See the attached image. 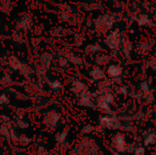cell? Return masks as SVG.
Instances as JSON below:
<instances>
[{"mask_svg": "<svg viewBox=\"0 0 156 155\" xmlns=\"http://www.w3.org/2000/svg\"><path fill=\"white\" fill-rule=\"evenodd\" d=\"M12 39H13L14 42L19 43V44H21V43L24 42V37H23L22 34L19 33V32H15L13 34V36H12Z\"/></svg>", "mask_w": 156, "mask_h": 155, "instance_id": "cell-39", "label": "cell"}, {"mask_svg": "<svg viewBox=\"0 0 156 155\" xmlns=\"http://www.w3.org/2000/svg\"><path fill=\"white\" fill-rule=\"evenodd\" d=\"M84 155H101V149L97 141L90 136L82 137L77 143Z\"/></svg>", "mask_w": 156, "mask_h": 155, "instance_id": "cell-2", "label": "cell"}, {"mask_svg": "<svg viewBox=\"0 0 156 155\" xmlns=\"http://www.w3.org/2000/svg\"><path fill=\"white\" fill-rule=\"evenodd\" d=\"M61 118V113L58 111L48 110L43 114L41 122L43 126H45V128L48 131H55L59 126Z\"/></svg>", "mask_w": 156, "mask_h": 155, "instance_id": "cell-1", "label": "cell"}, {"mask_svg": "<svg viewBox=\"0 0 156 155\" xmlns=\"http://www.w3.org/2000/svg\"><path fill=\"white\" fill-rule=\"evenodd\" d=\"M23 63L24 62H22L20 58L16 55H11L7 58V65L13 71H20V69H22Z\"/></svg>", "mask_w": 156, "mask_h": 155, "instance_id": "cell-17", "label": "cell"}, {"mask_svg": "<svg viewBox=\"0 0 156 155\" xmlns=\"http://www.w3.org/2000/svg\"><path fill=\"white\" fill-rule=\"evenodd\" d=\"M56 64H57V67L59 69H62V70H66V69H69V66H70L69 61L65 57H63L62 55H60V56L58 57L57 63Z\"/></svg>", "mask_w": 156, "mask_h": 155, "instance_id": "cell-25", "label": "cell"}, {"mask_svg": "<svg viewBox=\"0 0 156 155\" xmlns=\"http://www.w3.org/2000/svg\"><path fill=\"white\" fill-rule=\"evenodd\" d=\"M117 92L125 97L129 94V88L126 85H120L119 88L117 89Z\"/></svg>", "mask_w": 156, "mask_h": 155, "instance_id": "cell-40", "label": "cell"}, {"mask_svg": "<svg viewBox=\"0 0 156 155\" xmlns=\"http://www.w3.org/2000/svg\"><path fill=\"white\" fill-rule=\"evenodd\" d=\"M156 101V95L154 94V90H151L149 92L144 94L143 96V102H144L146 105H152Z\"/></svg>", "mask_w": 156, "mask_h": 155, "instance_id": "cell-26", "label": "cell"}, {"mask_svg": "<svg viewBox=\"0 0 156 155\" xmlns=\"http://www.w3.org/2000/svg\"><path fill=\"white\" fill-rule=\"evenodd\" d=\"M32 20L29 16H25L17 23V29L18 30H28L31 27Z\"/></svg>", "mask_w": 156, "mask_h": 155, "instance_id": "cell-21", "label": "cell"}, {"mask_svg": "<svg viewBox=\"0 0 156 155\" xmlns=\"http://www.w3.org/2000/svg\"><path fill=\"white\" fill-rule=\"evenodd\" d=\"M111 147L114 152L121 154L127 153L129 143L127 142V137L122 132H118L111 137Z\"/></svg>", "mask_w": 156, "mask_h": 155, "instance_id": "cell-3", "label": "cell"}, {"mask_svg": "<svg viewBox=\"0 0 156 155\" xmlns=\"http://www.w3.org/2000/svg\"><path fill=\"white\" fill-rule=\"evenodd\" d=\"M121 34L119 33V29H116L115 31L109 34L105 39V44L111 48L112 51H117L121 47Z\"/></svg>", "mask_w": 156, "mask_h": 155, "instance_id": "cell-8", "label": "cell"}, {"mask_svg": "<svg viewBox=\"0 0 156 155\" xmlns=\"http://www.w3.org/2000/svg\"><path fill=\"white\" fill-rule=\"evenodd\" d=\"M61 55H62L63 57H65V58L69 61L70 64H72V65H74V66H76V67H80V66H82L83 63H84L83 58H82L81 57L76 55V54H75L72 50H70V49H65V50L62 52Z\"/></svg>", "mask_w": 156, "mask_h": 155, "instance_id": "cell-14", "label": "cell"}, {"mask_svg": "<svg viewBox=\"0 0 156 155\" xmlns=\"http://www.w3.org/2000/svg\"><path fill=\"white\" fill-rule=\"evenodd\" d=\"M24 112L22 111H16L15 112V118L16 120H21V119H24Z\"/></svg>", "mask_w": 156, "mask_h": 155, "instance_id": "cell-47", "label": "cell"}, {"mask_svg": "<svg viewBox=\"0 0 156 155\" xmlns=\"http://www.w3.org/2000/svg\"><path fill=\"white\" fill-rule=\"evenodd\" d=\"M133 153V155H146V149L143 144L137 143Z\"/></svg>", "mask_w": 156, "mask_h": 155, "instance_id": "cell-35", "label": "cell"}, {"mask_svg": "<svg viewBox=\"0 0 156 155\" xmlns=\"http://www.w3.org/2000/svg\"><path fill=\"white\" fill-rule=\"evenodd\" d=\"M101 96H103L104 100H105L111 106H112V105H114V104L116 103L117 99H116V95L114 94L113 91L105 93V94H103V95H101Z\"/></svg>", "mask_w": 156, "mask_h": 155, "instance_id": "cell-29", "label": "cell"}, {"mask_svg": "<svg viewBox=\"0 0 156 155\" xmlns=\"http://www.w3.org/2000/svg\"><path fill=\"white\" fill-rule=\"evenodd\" d=\"M142 141L144 147H155L156 146V130L149 129L143 133Z\"/></svg>", "mask_w": 156, "mask_h": 155, "instance_id": "cell-11", "label": "cell"}, {"mask_svg": "<svg viewBox=\"0 0 156 155\" xmlns=\"http://www.w3.org/2000/svg\"><path fill=\"white\" fill-rule=\"evenodd\" d=\"M113 18L110 15H103L99 20L96 21L97 29L100 31H106L110 29L113 25Z\"/></svg>", "mask_w": 156, "mask_h": 155, "instance_id": "cell-13", "label": "cell"}, {"mask_svg": "<svg viewBox=\"0 0 156 155\" xmlns=\"http://www.w3.org/2000/svg\"><path fill=\"white\" fill-rule=\"evenodd\" d=\"M26 95L29 97H40L43 94V86L42 83L37 81H27L24 87Z\"/></svg>", "mask_w": 156, "mask_h": 155, "instance_id": "cell-6", "label": "cell"}, {"mask_svg": "<svg viewBox=\"0 0 156 155\" xmlns=\"http://www.w3.org/2000/svg\"><path fill=\"white\" fill-rule=\"evenodd\" d=\"M40 43H41V38H40V37H34V38L31 39V44H32V46L35 47V48L37 47Z\"/></svg>", "mask_w": 156, "mask_h": 155, "instance_id": "cell-46", "label": "cell"}, {"mask_svg": "<svg viewBox=\"0 0 156 155\" xmlns=\"http://www.w3.org/2000/svg\"><path fill=\"white\" fill-rule=\"evenodd\" d=\"M150 155H155V154H154V153H151V154H150Z\"/></svg>", "mask_w": 156, "mask_h": 155, "instance_id": "cell-51", "label": "cell"}, {"mask_svg": "<svg viewBox=\"0 0 156 155\" xmlns=\"http://www.w3.org/2000/svg\"><path fill=\"white\" fill-rule=\"evenodd\" d=\"M10 132L11 129H9L8 127L0 125V137H2L3 139L6 141H10Z\"/></svg>", "mask_w": 156, "mask_h": 155, "instance_id": "cell-31", "label": "cell"}, {"mask_svg": "<svg viewBox=\"0 0 156 155\" xmlns=\"http://www.w3.org/2000/svg\"><path fill=\"white\" fill-rule=\"evenodd\" d=\"M10 103V99L6 93L0 94V106H7Z\"/></svg>", "mask_w": 156, "mask_h": 155, "instance_id": "cell-38", "label": "cell"}, {"mask_svg": "<svg viewBox=\"0 0 156 155\" xmlns=\"http://www.w3.org/2000/svg\"><path fill=\"white\" fill-rule=\"evenodd\" d=\"M153 114L156 117V104L154 106V109H153Z\"/></svg>", "mask_w": 156, "mask_h": 155, "instance_id": "cell-48", "label": "cell"}, {"mask_svg": "<svg viewBox=\"0 0 156 155\" xmlns=\"http://www.w3.org/2000/svg\"><path fill=\"white\" fill-rule=\"evenodd\" d=\"M15 123H16V126L21 130H25V129H27L29 127V123L25 120V119H21V120H16L15 121Z\"/></svg>", "mask_w": 156, "mask_h": 155, "instance_id": "cell-37", "label": "cell"}, {"mask_svg": "<svg viewBox=\"0 0 156 155\" xmlns=\"http://www.w3.org/2000/svg\"><path fill=\"white\" fill-rule=\"evenodd\" d=\"M99 125L101 126L105 130L119 131L122 129V119L115 114L102 115L99 119Z\"/></svg>", "mask_w": 156, "mask_h": 155, "instance_id": "cell-4", "label": "cell"}, {"mask_svg": "<svg viewBox=\"0 0 156 155\" xmlns=\"http://www.w3.org/2000/svg\"><path fill=\"white\" fill-rule=\"evenodd\" d=\"M102 50V48L99 44H90L85 48V53L87 55H95L100 53Z\"/></svg>", "mask_w": 156, "mask_h": 155, "instance_id": "cell-23", "label": "cell"}, {"mask_svg": "<svg viewBox=\"0 0 156 155\" xmlns=\"http://www.w3.org/2000/svg\"><path fill=\"white\" fill-rule=\"evenodd\" d=\"M0 124L8 127L9 129L13 128V122L10 119V117H8L5 114H1L0 115Z\"/></svg>", "mask_w": 156, "mask_h": 155, "instance_id": "cell-30", "label": "cell"}, {"mask_svg": "<svg viewBox=\"0 0 156 155\" xmlns=\"http://www.w3.org/2000/svg\"><path fill=\"white\" fill-rule=\"evenodd\" d=\"M18 135L19 133H17V132L14 128H12L10 132V142L13 146H18Z\"/></svg>", "mask_w": 156, "mask_h": 155, "instance_id": "cell-33", "label": "cell"}, {"mask_svg": "<svg viewBox=\"0 0 156 155\" xmlns=\"http://www.w3.org/2000/svg\"><path fill=\"white\" fill-rule=\"evenodd\" d=\"M32 143V139L30 137H28L26 134H19L18 135V146L21 147H27L31 144Z\"/></svg>", "mask_w": 156, "mask_h": 155, "instance_id": "cell-27", "label": "cell"}, {"mask_svg": "<svg viewBox=\"0 0 156 155\" xmlns=\"http://www.w3.org/2000/svg\"><path fill=\"white\" fill-rule=\"evenodd\" d=\"M16 82L12 79L11 74L5 73L3 76L0 77V85H2L5 88H10L13 85H15Z\"/></svg>", "mask_w": 156, "mask_h": 155, "instance_id": "cell-22", "label": "cell"}, {"mask_svg": "<svg viewBox=\"0 0 156 155\" xmlns=\"http://www.w3.org/2000/svg\"><path fill=\"white\" fill-rule=\"evenodd\" d=\"M69 134V127L63 128L60 132H58L55 134V141L56 143H62L66 141H68V137Z\"/></svg>", "mask_w": 156, "mask_h": 155, "instance_id": "cell-20", "label": "cell"}, {"mask_svg": "<svg viewBox=\"0 0 156 155\" xmlns=\"http://www.w3.org/2000/svg\"><path fill=\"white\" fill-rule=\"evenodd\" d=\"M95 105H96V108H97L101 113H103V115L114 114L112 106L104 100L103 96H101V95L96 97V99H95Z\"/></svg>", "mask_w": 156, "mask_h": 155, "instance_id": "cell-10", "label": "cell"}, {"mask_svg": "<svg viewBox=\"0 0 156 155\" xmlns=\"http://www.w3.org/2000/svg\"><path fill=\"white\" fill-rule=\"evenodd\" d=\"M149 67H150L154 71H155L156 72V56L153 57V58H151V60H150V62H149Z\"/></svg>", "mask_w": 156, "mask_h": 155, "instance_id": "cell-44", "label": "cell"}, {"mask_svg": "<svg viewBox=\"0 0 156 155\" xmlns=\"http://www.w3.org/2000/svg\"><path fill=\"white\" fill-rule=\"evenodd\" d=\"M52 63H53V56H52V54H50L48 52H43L39 56V65L46 71H48L51 69Z\"/></svg>", "mask_w": 156, "mask_h": 155, "instance_id": "cell-15", "label": "cell"}, {"mask_svg": "<svg viewBox=\"0 0 156 155\" xmlns=\"http://www.w3.org/2000/svg\"><path fill=\"white\" fill-rule=\"evenodd\" d=\"M138 23L140 26H145V25H150L151 22L148 19V17L146 16H141L140 18L138 19Z\"/></svg>", "mask_w": 156, "mask_h": 155, "instance_id": "cell-41", "label": "cell"}, {"mask_svg": "<svg viewBox=\"0 0 156 155\" xmlns=\"http://www.w3.org/2000/svg\"><path fill=\"white\" fill-rule=\"evenodd\" d=\"M19 72L24 77V79H27V81H30L33 79V77L36 75L35 69L33 67H31L30 65L27 64V63H23L22 69H20Z\"/></svg>", "mask_w": 156, "mask_h": 155, "instance_id": "cell-18", "label": "cell"}, {"mask_svg": "<svg viewBox=\"0 0 156 155\" xmlns=\"http://www.w3.org/2000/svg\"><path fill=\"white\" fill-rule=\"evenodd\" d=\"M151 83L152 82H149V81H146V80H144L140 83V86H139V90L143 93V96L144 94H146L147 92H149L152 89H151Z\"/></svg>", "mask_w": 156, "mask_h": 155, "instance_id": "cell-32", "label": "cell"}, {"mask_svg": "<svg viewBox=\"0 0 156 155\" xmlns=\"http://www.w3.org/2000/svg\"><path fill=\"white\" fill-rule=\"evenodd\" d=\"M62 34H63V30L60 27H57L52 30V35L54 37H59V36H62Z\"/></svg>", "mask_w": 156, "mask_h": 155, "instance_id": "cell-43", "label": "cell"}, {"mask_svg": "<svg viewBox=\"0 0 156 155\" xmlns=\"http://www.w3.org/2000/svg\"><path fill=\"white\" fill-rule=\"evenodd\" d=\"M95 129H96V126L87 123V124L83 125L82 128L80 129V134L82 135V137L90 136V135L95 133Z\"/></svg>", "mask_w": 156, "mask_h": 155, "instance_id": "cell-24", "label": "cell"}, {"mask_svg": "<svg viewBox=\"0 0 156 155\" xmlns=\"http://www.w3.org/2000/svg\"><path fill=\"white\" fill-rule=\"evenodd\" d=\"M112 155H122V154H121V153H117V152H114V151H112Z\"/></svg>", "mask_w": 156, "mask_h": 155, "instance_id": "cell-49", "label": "cell"}, {"mask_svg": "<svg viewBox=\"0 0 156 155\" xmlns=\"http://www.w3.org/2000/svg\"><path fill=\"white\" fill-rule=\"evenodd\" d=\"M111 61H112L111 56L106 55V54H101V55H99L95 58V66L102 68L104 66L110 65Z\"/></svg>", "mask_w": 156, "mask_h": 155, "instance_id": "cell-19", "label": "cell"}, {"mask_svg": "<svg viewBox=\"0 0 156 155\" xmlns=\"http://www.w3.org/2000/svg\"><path fill=\"white\" fill-rule=\"evenodd\" d=\"M95 133L96 134H99V135H103L105 133V129H103L100 125H97L96 126V129H95Z\"/></svg>", "mask_w": 156, "mask_h": 155, "instance_id": "cell-45", "label": "cell"}, {"mask_svg": "<svg viewBox=\"0 0 156 155\" xmlns=\"http://www.w3.org/2000/svg\"><path fill=\"white\" fill-rule=\"evenodd\" d=\"M95 99H96V94L90 92V90H87L81 95H80L79 97H77V101H78V104L81 107L94 109L96 108Z\"/></svg>", "mask_w": 156, "mask_h": 155, "instance_id": "cell-7", "label": "cell"}, {"mask_svg": "<svg viewBox=\"0 0 156 155\" xmlns=\"http://www.w3.org/2000/svg\"><path fill=\"white\" fill-rule=\"evenodd\" d=\"M132 48H133V46L130 42H126L124 47H123V52L124 54L126 55V57H129L131 55V51H132Z\"/></svg>", "mask_w": 156, "mask_h": 155, "instance_id": "cell-42", "label": "cell"}, {"mask_svg": "<svg viewBox=\"0 0 156 155\" xmlns=\"http://www.w3.org/2000/svg\"><path fill=\"white\" fill-rule=\"evenodd\" d=\"M106 74H107V77L115 83L118 80L122 79L124 70L121 65H119L117 63H111L110 65L107 66Z\"/></svg>", "mask_w": 156, "mask_h": 155, "instance_id": "cell-5", "label": "cell"}, {"mask_svg": "<svg viewBox=\"0 0 156 155\" xmlns=\"http://www.w3.org/2000/svg\"><path fill=\"white\" fill-rule=\"evenodd\" d=\"M69 90L74 95L79 97L80 95H81L85 91L89 90V87L85 81H83L80 79H75L70 82Z\"/></svg>", "mask_w": 156, "mask_h": 155, "instance_id": "cell-9", "label": "cell"}, {"mask_svg": "<svg viewBox=\"0 0 156 155\" xmlns=\"http://www.w3.org/2000/svg\"><path fill=\"white\" fill-rule=\"evenodd\" d=\"M48 89L55 94H60L63 90H64V85L62 81L58 79H48L46 81Z\"/></svg>", "mask_w": 156, "mask_h": 155, "instance_id": "cell-16", "label": "cell"}, {"mask_svg": "<svg viewBox=\"0 0 156 155\" xmlns=\"http://www.w3.org/2000/svg\"><path fill=\"white\" fill-rule=\"evenodd\" d=\"M89 76L92 81H96V82H100L107 79L106 70H104L102 68L98 66H94L89 71Z\"/></svg>", "mask_w": 156, "mask_h": 155, "instance_id": "cell-12", "label": "cell"}, {"mask_svg": "<svg viewBox=\"0 0 156 155\" xmlns=\"http://www.w3.org/2000/svg\"><path fill=\"white\" fill-rule=\"evenodd\" d=\"M154 153L156 155V146L154 147Z\"/></svg>", "mask_w": 156, "mask_h": 155, "instance_id": "cell-50", "label": "cell"}, {"mask_svg": "<svg viewBox=\"0 0 156 155\" xmlns=\"http://www.w3.org/2000/svg\"><path fill=\"white\" fill-rule=\"evenodd\" d=\"M151 50V47L149 46V44L146 43H141L138 47H137V52L138 54L142 55V56H146L150 53Z\"/></svg>", "mask_w": 156, "mask_h": 155, "instance_id": "cell-28", "label": "cell"}, {"mask_svg": "<svg viewBox=\"0 0 156 155\" xmlns=\"http://www.w3.org/2000/svg\"><path fill=\"white\" fill-rule=\"evenodd\" d=\"M32 155H49V151L44 145H39L36 148Z\"/></svg>", "mask_w": 156, "mask_h": 155, "instance_id": "cell-36", "label": "cell"}, {"mask_svg": "<svg viewBox=\"0 0 156 155\" xmlns=\"http://www.w3.org/2000/svg\"><path fill=\"white\" fill-rule=\"evenodd\" d=\"M68 155H84L83 152L81 150V148L80 147V145L78 143H76L74 146H72L69 152H68Z\"/></svg>", "mask_w": 156, "mask_h": 155, "instance_id": "cell-34", "label": "cell"}]
</instances>
